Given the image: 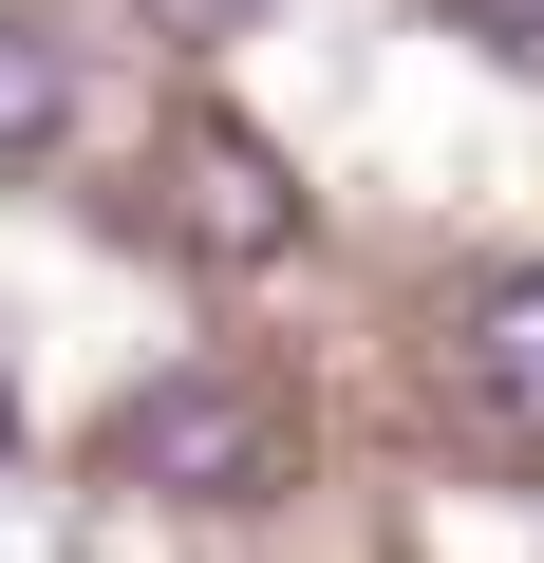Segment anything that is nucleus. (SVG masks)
<instances>
[{"mask_svg":"<svg viewBox=\"0 0 544 563\" xmlns=\"http://www.w3.org/2000/svg\"><path fill=\"white\" fill-rule=\"evenodd\" d=\"M282 395L263 376H225V357H188V376H151L132 413H113V488H151V507H263L282 488Z\"/></svg>","mask_w":544,"mask_h":563,"instance_id":"nucleus-1","label":"nucleus"},{"mask_svg":"<svg viewBox=\"0 0 544 563\" xmlns=\"http://www.w3.org/2000/svg\"><path fill=\"white\" fill-rule=\"evenodd\" d=\"M169 225H188V263H225V282L301 263V188H282V151H263L244 113H188V132H169Z\"/></svg>","mask_w":544,"mask_h":563,"instance_id":"nucleus-2","label":"nucleus"},{"mask_svg":"<svg viewBox=\"0 0 544 563\" xmlns=\"http://www.w3.org/2000/svg\"><path fill=\"white\" fill-rule=\"evenodd\" d=\"M451 376H469V413H488L507 451H544V263H507L488 301L451 320Z\"/></svg>","mask_w":544,"mask_h":563,"instance_id":"nucleus-3","label":"nucleus"},{"mask_svg":"<svg viewBox=\"0 0 544 563\" xmlns=\"http://www.w3.org/2000/svg\"><path fill=\"white\" fill-rule=\"evenodd\" d=\"M57 132H76V57L38 20H0V151H57Z\"/></svg>","mask_w":544,"mask_h":563,"instance_id":"nucleus-4","label":"nucleus"},{"mask_svg":"<svg viewBox=\"0 0 544 563\" xmlns=\"http://www.w3.org/2000/svg\"><path fill=\"white\" fill-rule=\"evenodd\" d=\"M451 20H469L488 57H525V76H544V0H451Z\"/></svg>","mask_w":544,"mask_h":563,"instance_id":"nucleus-5","label":"nucleus"},{"mask_svg":"<svg viewBox=\"0 0 544 563\" xmlns=\"http://www.w3.org/2000/svg\"><path fill=\"white\" fill-rule=\"evenodd\" d=\"M244 20H263V0H151V38H188V57H207V38H244Z\"/></svg>","mask_w":544,"mask_h":563,"instance_id":"nucleus-6","label":"nucleus"},{"mask_svg":"<svg viewBox=\"0 0 544 563\" xmlns=\"http://www.w3.org/2000/svg\"><path fill=\"white\" fill-rule=\"evenodd\" d=\"M0 451H20V395H0Z\"/></svg>","mask_w":544,"mask_h":563,"instance_id":"nucleus-7","label":"nucleus"}]
</instances>
